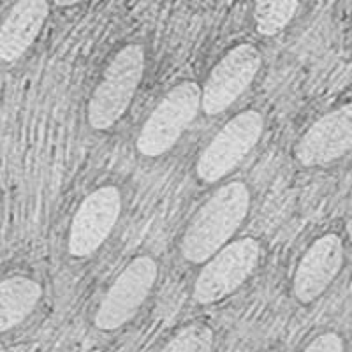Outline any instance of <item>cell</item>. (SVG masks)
<instances>
[{"label": "cell", "instance_id": "3", "mask_svg": "<svg viewBox=\"0 0 352 352\" xmlns=\"http://www.w3.org/2000/svg\"><path fill=\"white\" fill-rule=\"evenodd\" d=\"M203 100V90L194 81H184L160 100L138 136L136 146L143 155L159 157L171 150L185 129L192 124Z\"/></svg>", "mask_w": 352, "mask_h": 352}, {"label": "cell", "instance_id": "9", "mask_svg": "<svg viewBox=\"0 0 352 352\" xmlns=\"http://www.w3.org/2000/svg\"><path fill=\"white\" fill-rule=\"evenodd\" d=\"M352 148V102L328 113L308 129L294 148L298 162L307 168L324 166Z\"/></svg>", "mask_w": 352, "mask_h": 352}, {"label": "cell", "instance_id": "2", "mask_svg": "<svg viewBox=\"0 0 352 352\" xmlns=\"http://www.w3.org/2000/svg\"><path fill=\"white\" fill-rule=\"evenodd\" d=\"M143 71V46L129 44L116 53L88 104V122L94 129L106 131L120 120L140 87Z\"/></svg>", "mask_w": 352, "mask_h": 352}, {"label": "cell", "instance_id": "1", "mask_svg": "<svg viewBox=\"0 0 352 352\" xmlns=\"http://www.w3.org/2000/svg\"><path fill=\"white\" fill-rule=\"evenodd\" d=\"M250 206V192L241 182L220 187L197 210L182 240V254L190 263H204L219 254L238 231Z\"/></svg>", "mask_w": 352, "mask_h": 352}, {"label": "cell", "instance_id": "4", "mask_svg": "<svg viewBox=\"0 0 352 352\" xmlns=\"http://www.w3.org/2000/svg\"><path fill=\"white\" fill-rule=\"evenodd\" d=\"M263 116L248 109L229 120L201 153L197 176L206 184H215L240 164L263 134Z\"/></svg>", "mask_w": 352, "mask_h": 352}, {"label": "cell", "instance_id": "13", "mask_svg": "<svg viewBox=\"0 0 352 352\" xmlns=\"http://www.w3.org/2000/svg\"><path fill=\"white\" fill-rule=\"evenodd\" d=\"M298 11V2H257L254 9L257 32L263 36H275L292 20Z\"/></svg>", "mask_w": 352, "mask_h": 352}, {"label": "cell", "instance_id": "12", "mask_svg": "<svg viewBox=\"0 0 352 352\" xmlns=\"http://www.w3.org/2000/svg\"><path fill=\"white\" fill-rule=\"evenodd\" d=\"M43 296V289L32 278L11 276L0 285V328L2 331L23 322Z\"/></svg>", "mask_w": 352, "mask_h": 352}, {"label": "cell", "instance_id": "15", "mask_svg": "<svg viewBox=\"0 0 352 352\" xmlns=\"http://www.w3.org/2000/svg\"><path fill=\"white\" fill-rule=\"evenodd\" d=\"M303 352H344V342L336 333H324L317 336Z\"/></svg>", "mask_w": 352, "mask_h": 352}, {"label": "cell", "instance_id": "6", "mask_svg": "<svg viewBox=\"0 0 352 352\" xmlns=\"http://www.w3.org/2000/svg\"><path fill=\"white\" fill-rule=\"evenodd\" d=\"M157 280V263L148 256L136 257L109 287L96 312V326L102 331L120 328L134 317Z\"/></svg>", "mask_w": 352, "mask_h": 352}, {"label": "cell", "instance_id": "8", "mask_svg": "<svg viewBox=\"0 0 352 352\" xmlns=\"http://www.w3.org/2000/svg\"><path fill=\"white\" fill-rule=\"evenodd\" d=\"M122 212L120 190L106 185L81 201L69 229V254L87 257L104 243Z\"/></svg>", "mask_w": 352, "mask_h": 352}, {"label": "cell", "instance_id": "14", "mask_svg": "<svg viewBox=\"0 0 352 352\" xmlns=\"http://www.w3.org/2000/svg\"><path fill=\"white\" fill-rule=\"evenodd\" d=\"M213 331L204 324H188L176 333L160 352H212Z\"/></svg>", "mask_w": 352, "mask_h": 352}, {"label": "cell", "instance_id": "7", "mask_svg": "<svg viewBox=\"0 0 352 352\" xmlns=\"http://www.w3.org/2000/svg\"><path fill=\"white\" fill-rule=\"evenodd\" d=\"M261 53L252 44H238L212 69L203 88L201 108L206 115L226 111L250 87L261 69Z\"/></svg>", "mask_w": 352, "mask_h": 352}, {"label": "cell", "instance_id": "5", "mask_svg": "<svg viewBox=\"0 0 352 352\" xmlns=\"http://www.w3.org/2000/svg\"><path fill=\"white\" fill-rule=\"evenodd\" d=\"M259 257L261 245L254 238H241L229 243L201 270L194 284V300L210 305L228 298L252 275Z\"/></svg>", "mask_w": 352, "mask_h": 352}, {"label": "cell", "instance_id": "10", "mask_svg": "<svg viewBox=\"0 0 352 352\" xmlns=\"http://www.w3.org/2000/svg\"><path fill=\"white\" fill-rule=\"evenodd\" d=\"M344 264V243L333 232L320 236L301 257L294 273V296L301 303H312L328 289Z\"/></svg>", "mask_w": 352, "mask_h": 352}, {"label": "cell", "instance_id": "11", "mask_svg": "<svg viewBox=\"0 0 352 352\" xmlns=\"http://www.w3.org/2000/svg\"><path fill=\"white\" fill-rule=\"evenodd\" d=\"M50 14V6L44 0L18 2L9 11L0 30V56L12 64L28 50L39 36L41 28Z\"/></svg>", "mask_w": 352, "mask_h": 352}]
</instances>
